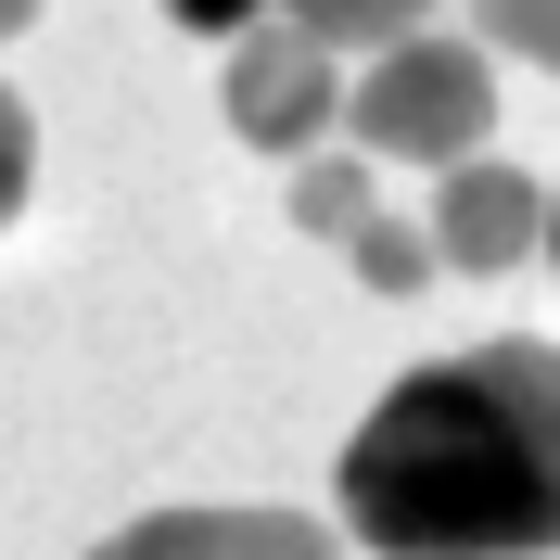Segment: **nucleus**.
I'll return each mask as SVG.
<instances>
[{
  "mask_svg": "<svg viewBox=\"0 0 560 560\" xmlns=\"http://www.w3.org/2000/svg\"><path fill=\"white\" fill-rule=\"evenodd\" d=\"M217 115H230V140H255V153H293V166H306L318 140H331V128L357 115V90H345V51H331V38H306L293 13H268L255 38H230Z\"/></svg>",
  "mask_w": 560,
  "mask_h": 560,
  "instance_id": "obj_3",
  "label": "nucleus"
},
{
  "mask_svg": "<svg viewBox=\"0 0 560 560\" xmlns=\"http://www.w3.org/2000/svg\"><path fill=\"white\" fill-rule=\"evenodd\" d=\"M471 38L535 65V77H560V0H471Z\"/></svg>",
  "mask_w": 560,
  "mask_h": 560,
  "instance_id": "obj_8",
  "label": "nucleus"
},
{
  "mask_svg": "<svg viewBox=\"0 0 560 560\" xmlns=\"http://www.w3.org/2000/svg\"><path fill=\"white\" fill-rule=\"evenodd\" d=\"M90 560H331V523H306V510H153V523L103 535Z\"/></svg>",
  "mask_w": 560,
  "mask_h": 560,
  "instance_id": "obj_5",
  "label": "nucleus"
},
{
  "mask_svg": "<svg viewBox=\"0 0 560 560\" xmlns=\"http://www.w3.org/2000/svg\"><path fill=\"white\" fill-rule=\"evenodd\" d=\"M26 13H38V0H0V38H26Z\"/></svg>",
  "mask_w": 560,
  "mask_h": 560,
  "instance_id": "obj_12",
  "label": "nucleus"
},
{
  "mask_svg": "<svg viewBox=\"0 0 560 560\" xmlns=\"http://www.w3.org/2000/svg\"><path fill=\"white\" fill-rule=\"evenodd\" d=\"M548 255H560V205H548Z\"/></svg>",
  "mask_w": 560,
  "mask_h": 560,
  "instance_id": "obj_13",
  "label": "nucleus"
},
{
  "mask_svg": "<svg viewBox=\"0 0 560 560\" xmlns=\"http://www.w3.org/2000/svg\"><path fill=\"white\" fill-rule=\"evenodd\" d=\"M306 38L331 51H395V38H433V0H280Z\"/></svg>",
  "mask_w": 560,
  "mask_h": 560,
  "instance_id": "obj_7",
  "label": "nucleus"
},
{
  "mask_svg": "<svg viewBox=\"0 0 560 560\" xmlns=\"http://www.w3.org/2000/svg\"><path fill=\"white\" fill-rule=\"evenodd\" d=\"M345 535L383 560H548L560 548V345H458L357 420Z\"/></svg>",
  "mask_w": 560,
  "mask_h": 560,
  "instance_id": "obj_1",
  "label": "nucleus"
},
{
  "mask_svg": "<svg viewBox=\"0 0 560 560\" xmlns=\"http://www.w3.org/2000/svg\"><path fill=\"white\" fill-rule=\"evenodd\" d=\"M26 178H38V128H26L13 90H0V230H13V205H26Z\"/></svg>",
  "mask_w": 560,
  "mask_h": 560,
  "instance_id": "obj_10",
  "label": "nucleus"
},
{
  "mask_svg": "<svg viewBox=\"0 0 560 560\" xmlns=\"http://www.w3.org/2000/svg\"><path fill=\"white\" fill-rule=\"evenodd\" d=\"M357 153L383 166H471L497 128V77H485V38H395L357 65Z\"/></svg>",
  "mask_w": 560,
  "mask_h": 560,
  "instance_id": "obj_2",
  "label": "nucleus"
},
{
  "mask_svg": "<svg viewBox=\"0 0 560 560\" xmlns=\"http://www.w3.org/2000/svg\"><path fill=\"white\" fill-rule=\"evenodd\" d=\"M548 205L560 191H535L523 166H446L433 178V255H446L458 280H497V268H523L535 243H548Z\"/></svg>",
  "mask_w": 560,
  "mask_h": 560,
  "instance_id": "obj_4",
  "label": "nucleus"
},
{
  "mask_svg": "<svg viewBox=\"0 0 560 560\" xmlns=\"http://www.w3.org/2000/svg\"><path fill=\"white\" fill-rule=\"evenodd\" d=\"M345 255H357V280H370V293H420V280L446 268V255H433V230H408V217H370Z\"/></svg>",
  "mask_w": 560,
  "mask_h": 560,
  "instance_id": "obj_9",
  "label": "nucleus"
},
{
  "mask_svg": "<svg viewBox=\"0 0 560 560\" xmlns=\"http://www.w3.org/2000/svg\"><path fill=\"white\" fill-rule=\"evenodd\" d=\"M166 13H178L191 38H217V51H230V38H255V26H268L280 0H166Z\"/></svg>",
  "mask_w": 560,
  "mask_h": 560,
  "instance_id": "obj_11",
  "label": "nucleus"
},
{
  "mask_svg": "<svg viewBox=\"0 0 560 560\" xmlns=\"http://www.w3.org/2000/svg\"><path fill=\"white\" fill-rule=\"evenodd\" d=\"M370 166H357V153H306V166H293V230H306V243H357V230H370Z\"/></svg>",
  "mask_w": 560,
  "mask_h": 560,
  "instance_id": "obj_6",
  "label": "nucleus"
}]
</instances>
